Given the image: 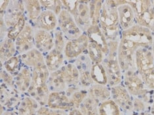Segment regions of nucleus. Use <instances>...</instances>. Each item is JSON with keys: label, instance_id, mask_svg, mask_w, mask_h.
Returning <instances> with one entry per match:
<instances>
[{"label": "nucleus", "instance_id": "obj_1", "mask_svg": "<svg viewBox=\"0 0 154 115\" xmlns=\"http://www.w3.org/2000/svg\"><path fill=\"white\" fill-rule=\"evenodd\" d=\"M153 33L149 29L138 24L121 32V40L117 51L119 63L122 73L136 71V52L139 48H151Z\"/></svg>", "mask_w": 154, "mask_h": 115}, {"label": "nucleus", "instance_id": "obj_2", "mask_svg": "<svg viewBox=\"0 0 154 115\" xmlns=\"http://www.w3.org/2000/svg\"><path fill=\"white\" fill-rule=\"evenodd\" d=\"M99 26L108 41H120L122 30L119 21L117 8L113 0L103 1Z\"/></svg>", "mask_w": 154, "mask_h": 115}, {"label": "nucleus", "instance_id": "obj_3", "mask_svg": "<svg viewBox=\"0 0 154 115\" xmlns=\"http://www.w3.org/2000/svg\"><path fill=\"white\" fill-rule=\"evenodd\" d=\"M134 11L136 24L149 29L154 34V6L153 1H127Z\"/></svg>", "mask_w": 154, "mask_h": 115}, {"label": "nucleus", "instance_id": "obj_4", "mask_svg": "<svg viewBox=\"0 0 154 115\" xmlns=\"http://www.w3.org/2000/svg\"><path fill=\"white\" fill-rule=\"evenodd\" d=\"M101 64L106 71L108 85L111 88L120 85L122 82L123 73L119 63L117 52H109Z\"/></svg>", "mask_w": 154, "mask_h": 115}, {"label": "nucleus", "instance_id": "obj_5", "mask_svg": "<svg viewBox=\"0 0 154 115\" xmlns=\"http://www.w3.org/2000/svg\"><path fill=\"white\" fill-rule=\"evenodd\" d=\"M58 28L64 34L67 40H73L83 34L75 22L74 17L64 8L59 14Z\"/></svg>", "mask_w": 154, "mask_h": 115}, {"label": "nucleus", "instance_id": "obj_6", "mask_svg": "<svg viewBox=\"0 0 154 115\" xmlns=\"http://www.w3.org/2000/svg\"><path fill=\"white\" fill-rule=\"evenodd\" d=\"M122 82L125 88L132 97H144L148 92L142 78L136 71H128L123 72Z\"/></svg>", "mask_w": 154, "mask_h": 115}, {"label": "nucleus", "instance_id": "obj_7", "mask_svg": "<svg viewBox=\"0 0 154 115\" xmlns=\"http://www.w3.org/2000/svg\"><path fill=\"white\" fill-rule=\"evenodd\" d=\"M89 43L88 38L86 33H83L76 39L68 40L64 50L65 59L69 61H75L80 55L85 53Z\"/></svg>", "mask_w": 154, "mask_h": 115}, {"label": "nucleus", "instance_id": "obj_8", "mask_svg": "<svg viewBox=\"0 0 154 115\" xmlns=\"http://www.w3.org/2000/svg\"><path fill=\"white\" fill-rule=\"evenodd\" d=\"M89 2L90 1H78L75 9L70 13L83 33H86L92 25Z\"/></svg>", "mask_w": 154, "mask_h": 115}, {"label": "nucleus", "instance_id": "obj_9", "mask_svg": "<svg viewBox=\"0 0 154 115\" xmlns=\"http://www.w3.org/2000/svg\"><path fill=\"white\" fill-rule=\"evenodd\" d=\"M17 51L20 55L35 47L34 28L27 21L25 27L15 41Z\"/></svg>", "mask_w": 154, "mask_h": 115}, {"label": "nucleus", "instance_id": "obj_10", "mask_svg": "<svg viewBox=\"0 0 154 115\" xmlns=\"http://www.w3.org/2000/svg\"><path fill=\"white\" fill-rule=\"evenodd\" d=\"M24 15L23 1H10V3L1 19L4 22L6 27L9 29L17 23L21 17Z\"/></svg>", "mask_w": 154, "mask_h": 115}, {"label": "nucleus", "instance_id": "obj_11", "mask_svg": "<svg viewBox=\"0 0 154 115\" xmlns=\"http://www.w3.org/2000/svg\"><path fill=\"white\" fill-rule=\"evenodd\" d=\"M111 99L124 110L131 111L133 110V100L125 86L121 85L111 87Z\"/></svg>", "mask_w": 154, "mask_h": 115}, {"label": "nucleus", "instance_id": "obj_12", "mask_svg": "<svg viewBox=\"0 0 154 115\" xmlns=\"http://www.w3.org/2000/svg\"><path fill=\"white\" fill-rule=\"evenodd\" d=\"M34 46L44 55H46L54 48L52 32L34 29Z\"/></svg>", "mask_w": 154, "mask_h": 115}, {"label": "nucleus", "instance_id": "obj_13", "mask_svg": "<svg viewBox=\"0 0 154 115\" xmlns=\"http://www.w3.org/2000/svg\"><path fill=\"white\" fill-rule=\"evenodd\" d=\"M34 29L53 32L58 28V17L54 12L43 10L40 17L32 24Z\"/></svg>", "mask_w": 154, "mask_h": 115}, {"label": "nucleus", "instance_id": "obj_14", "mask_svg": "<svg viewBox=\"0 0 154 115\" xmlns=\"http://www.w3.org/2000/svg\"><path fill=\"white\" fill-rule=\"evenodd\" d=\"M135 63L138 74L154 67V57L151 48H139L135 55Z\"/></svg>", "mask_w": 154, "mask_h": 115}, {"label": "nucleus", "instance_id": "obj_15", "mask_svg": "<svg viewBox=\"0 0 154 115\" xmlns=\"http://www.w3.org/2000/svg\"><path fill=\"white\" fill-rule=\"evenodd\" d=\"M46 106L51 109L66 112L74 109L71 99L65 92H51Z\"/></svg>", "mask_w": 154, "mask_h": 115}, {"label": "nucleus", "instance_id": "obj_16", "mask_svg": "<svg viewBox=\"0 0 154 115\" xmlns=\"http://www.w3.org/2000/svg\"><path fill=\"white\" fill-rule=\"evenodd\" d=\"M20 57L23 65L32 70L45 65V55L36 47L20 55Z\"/></svg>", "mask_w": 154, "mask_h": 115}, {"label": "nucleus", "instance_id": "obj_17", "mask_svg": "<svg viewBox=\"0 0 154 115\" xmlns=\"http://www.w3.org/2000/svg\"><path fill=\"white\" fill-rule=\"evenodd\" d=\"M86 34L90 42L99 47L105 55L107 56L109 51L108 42L99 25H91Z\"/></svg>", "mask_w": 154, "mask_h": 115}, {"label": "nucleus", "instance_id": "obj_18", "mask_svg": "<svg viewBox=\"0 0 154 115\" xmlns=\"http://www.w3.org/2000/svg\"><path fill=\"white\" fill-rule=\"evenodd\" d=\"M119 21L122 31L127 30L136 24L134 11L127 3L117 8Z\"/></svg>", "mask_w": 154, "mask_h": 115}, {"label": "nucleus", "instance_id": "obj_19", "mask_svg": "<svg viewBox=\"0 0 154 115\" xmlns=\"http://www.w3.org/2000/svg\"><path fill=\"white\" fill-rule=\"evenodd\" d=\"M32 83V71L26 66L20 67L15 77V87L20 93H27Z\"/></svg>", "mask_w": 154, "mask_h": 115}, {"label": "nucleus", "instance_id": "obj_20", "mask_svg": "<svg viewBox=\"0 0 154 115\" xmlns=\"http://www.w3.org/2000/svg\"><path fill=\"white\" fill-rule=\"evenodd\" d=\"M64 53L54 48L45 55V63L49 71L54 72L60 70L65 64Z\"/></svg>", "mask_w": 154, "mask_h": 115}, {"label": "nucleus", "instance_id": "obj_21", "mask_svg": "<svg viewBox=\"0 0 154 115\" xmlns=\"http://www.w3.org/2000/svg\"><path fill=\"white\" fill-rule=\"evenodd\" d=\"M60 71L68 87H80V72L75 62L65 63Z\"/></svg>", "mask_w": 154, "mask_h": 115}, {"label": "nucleus", "instance_id": "obj_22", "mask_svg": "<svg viewBox=\"0 0 154 115\" xmlns=\"http://www.w3.org/2000/svg\"><path fill=\"white\" fill-rule=\"evenodd\" d=\"M1 86V104L2 106H5L8 108L15 107L17 104L20 103L21 99H19L18 93L15 88L9 87L3 84Z\"/></svg>", "mask_w": 154, "mask_h": 115}, {"label": "nucleus", "instance_id": "obj_23", "mask_svg": "<svg viewBox=\"0 0 154 115\" xmlns=\"http://www.w3.org/2000/svg\"><path fill=\"white\" fill-rule=\"evenodd\" d=\"M23 4L24 15H25L27 21L31 24H33L43 11L40 1L26 0V1H23Z\"/></svg>", "mask_w": 154, "mask_h": 115}, {"label": "nucleus", "instance_id": "obj_24", "mask_svg": "<svg viewBox=\"0 0 154 115\" xmlns=\"http://www.w3.org/2000/svg\"><path fill=\"white\" fill-rule=\"evenodd\" d=\"M40 104L30 96H26L20 101L17 113L19 115H37Z\"/></svg>", "mask_w": 154, "mask_h": 115}, {"label": "nucleus", "instance_id": "obj_25", "mask_svg": "<svg viewBox=\"0 0 154 115\" xmlns=\"http://www.w3.org/2000/svg\"><path fill=\"white\" fill-rule=\"evenodd\" d=\"M48 85L51 92H65L69 88L60 70L50 72Z\"/></svg>", "mask_w": 154, "mask_h": 115}, {"label": "nucleus", "instance_id": "obj_26", "mask_svg": "<svg viewBox=\"0 0 154 115\" xmlns=\"http://www.w3.org/2000/svg\"><path fill=\"white\" fill-rule=\"evenodd\" d=\"M87 92L89 97L96 100L100 103L111 99V90L107 86L94 83L87 89Z\"/></svg>", "mask_w": 154, "mask_h": 115}, {"label": "nucleus", "instance_id": "obj_27", "mask_svg": "<svg viewBox=\"0 0 154 115\" xmlns=\"http://www.w3.org/2000/svg\"><path fill=\"white\" fill-rule=\"evenodd\" d=\"M50 72L45 65L32 70L31 87H40L48 85Z\"/></svg>", "mask_w": 154, "mask_h": 115}, {"label": "nucleus", "instance_id": "obj_28", "mask_svg": "<svg viewBox=\"0 0 154 115\" xmlns=\"http://www.w3.org/2000/svg\"><path fill=\"white\" fill-rule=\"evenodd\" d=\"M17 53L15 41L6 37L5 39L1 41V47H0V61L1 63L3 64L7 61L15 56Z\"/></svg>", "mask_w": 154, "mask_h": 115}, {"label": "nucleus", "instance_id": "obj_29", "mask_svg": "<svg viewBox=\"0 0 154 115\" xmlns=\"http://www.w3.org/2000/svg\"><path fill=\"white\" fill-rule=\"evenodd\" d=\"M90 74L94 82L100 85H108V80L102 64H94L90 70Z\"/></svg>", "mask_w": 154, "mask_h": 115}, {"label": "nucleus", "instance_id": "obj_30", "mask_svg": "<svg viewBox=\"0 0 154 115\" xmlns=\"http://www.w3.org/2000/svg\"><path fill=\"white\" fill-rule=\"evenodd\" d=\"M99 115H121V108L111 99L100 103Z\"/></svg>", "mask_w": 154, "mask_h": 115}, {"label": "nucleus", "instance_id": "obj_31", "mask_svg": "<svg viewBox=\"0 0 154 115\" xmlns=\"http://www.w3.org/2000/svg\"><path fill=\"white\" fill-rule=\"evenodd\" d=\"M100 103L88 95L81 104L79 109L84 115H99L98 107Z\"/></svg>", "mask_w": 154, "mask_h": 115}, {"label": "nucleus", "instance_id": "obj_32", "mask_svg": "<svg viewBox=\"0 0 154 115\" xmlns=\"http://www.w3.org/2000/svg\"><path fill=\"white\" fill-rule=\"evenodd\" d=\"M103 1H100V0L90 1L89 2L92 25H99L101 10H102L103 7Z\"/></svg>", "mask_w": 154, "mask_h": 115}, {"label": "nucleus", "instance_id": "obj_33", "mask_svg": "<svg viewBox=\"0 0 154 115\" xmlns=\"http://www.w3.org/2000/svg\"><path fill=\"white\" fill-rule=\"evenodd\" d=\"M87 51L93 64H101L106 57V55L101 49L92 43H89Z\"/></svg>", "mask_w": 154, "mask_h": 115}, {"label": "nucleus", "instance_id": "obj_34", "mask_svg": "<svg viewBox=\"0 0 154 115\" xmlns=\"http://www.w3.org/2000/svg\"><path fill=\"white\" fill-rule=\"evenodd\" d=\"M20 62H21V61H20V56L15 55L2 64L3 69L13 76H16L20 68Z\"/></svg>", "mask_w": 154, "mask_h": 115}, {"label": "nucleus", "instance_id": "obj_35", "mask_svg": "<svg viewBox=\"0 0 154 115\" xmlns=\"http://www.w3.org/2000/svg\"><path fill=\"white\" fill-rule=\"evenodd\" d=\"M40 3L43 10L51 11L57 16L63 9L62 1L59 0H40Z\"/></svg>", "mask_w": 154, "mask_h": 115}, {"label": "nucleus", "instance_id": "obj_36", "mask_svg": "<svg viewBox=\"0 0 154 115\" xmlns=\"http://www.w3.org/2000/svg\"><path fill=\"white\" fill-rule=\"evenodd\" d=\"M26 23V18L25 17V15H24L23 16L21 17V18L19 19V20L17 22L15 25H14L12 28L9 29L7 37L10 38V39L13 41H15L17 38L18 37L20 32L23 30L24 28L25 27Z\"/></svg>", "mask_w": 154, "mask_h": 115}, {"label": "nucleus", "instance_id": "obj_37", "mask_svg": "<svg viewBox=\"0 0 154 115\" xmlns=\"http://www.w3.org/2000/svg\"><path fill=\"white\" fill-rule=\"evenodd\" d=\"M54 41V48L64 53L65 47L67 42V38L65 37L64 34L59 30V28L54 30L53 32Z\"/></svg>", "mask_w": 154, "mask_h": 115}, {"label": "nucleus", "instance_id": "obj_38", "mask_svg": "<svg viewBox=\"0 0 154 115\" xmlns=\"http://www.w3.org/2000/svg\"><path fill=\"white\" fill-rule=\"evenodd\" d=\"M147 89L154 90V67L139 74Z\"/></svg>", "mask_w": 154, "mask_h": 115}, {"label": "nucleus", "instance_id": "obj_39", "mask_svg": "<svg viewBox=\"0 0 154 115\" xmlns=\"http://www.w3.org/2000/svg\"><path fill=\"white\" fill-rule=\"evenodd\" d=\"M37 115H68L66 111L51 109L48 106H40Z\"/></svg>", "mask_w": 154, "mask_h": 115}, {"label": "nucleus", "instance_id": "obj_40", "mask_svg": "<svg viewBox=\"0 0 154 115\" xmlns=\"http://www.w3.org/2000/svg\"><path fill=\"white\" fill-rule=\"evenodd\" d=\"M1 78L3 82V84L9 87V88H15V78H13V76L3 69H2L1 71Z\"/></svg>", "mask_w": 154, "mask_h": 115}, {"label": "nucleus", "instance_id": "obj_41", "mask_svg": "<svg viewBox=\"0 0 154 115\" xmlns=\"http://www.w3.org/2000/svg\"><path fill=\"white\" fill-rule=\"evenodd\" d=\"M0 3H1V11H0L1 16H3L9 5L10 1L9 0H2V1H0Z\"/></svg>", "mask_w": 154, "mask_h": 115}, {"label": "nucleus", "instance_id": "obj_42", "mask_svg": "<svg viewBox=\"0 0 154 115\" xmlns=\"http://www.w3.org/2000/svg\"><path fill=\"white\" fill-rule=\"evenodd\" d=\"M68 115H84L80 109H72L69 111Z\"/></svg>", "mask_w": 154, "mask_h": 115}, {"label": "nucleus", "instance_id": "obj_43", "mask_svg": "<svg viewBox=\"0 0 154 115\" xmlns=\"http://www.w3.org/2000/svg\"><path fill=\"white\" fill-rule=\"evenodd\" d=\"M1 115H19V114L13 110H7L1 114Z\"/></svg>", "mask_w": 154, "mask_h": 115}, {"label": "nucleus", "instance_id": "obj_44", "mask_svg": "<svg viewBox=\"0 0 154 115\" xmlns=\"http://www.w3.org/2000/svg\"><path fill=\"white\" fill-rule=\"evenodd\" d=\"M152 99H153V104L152 105V107H151V112H152V115H154V92L153 93V95H152Z\"/></svg>", "mask_w": 154, "mask_h": 115}, {"label": "nucleus", "instance_id": "obj_45", "mask_svg": "<svg viewBox=\"0 0 154 115\" xmlns=\"http://www.w3.org/2000/svg\"><path fill=\"white\" fill-rule=\"evenodd\" d=\"M151 50H152V54H153V57H154V34H153V42H152V45Z\"/></svg>", "mask_w": 154, "mask_h": 115}, {"label": "nucleus", "instance_id": "obj_46", "mask_svg": "<svg viewBox=\"0 0 154 115\" xmlns=\"http://www.w3.org/2000/svg\"><path fill=\"white\" fill-rule=\"evenodd\" d=\"M139 115H148V114H143V113H142V114H139Z\"/></svg>", "mask_w": 154, "mask_h": 115}]
</instances>
